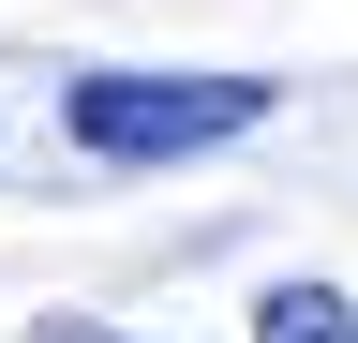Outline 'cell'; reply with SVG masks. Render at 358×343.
<instances>
[{
    "label": "cell",
    "instance_id": "obj_1",
    "mask_svg": "<svg viewBox=\"0 0 358 343\" xmlns=\"http://www.w3.org/2000/svg\"><path fill=\"white\" fill-rule=\"evenodd\" d=\"M268 105H284L268 75H150V60H105V75L60 90V135L90 164H194V149H239Z\"/></svg>",
    "mask_w": 358,
    "mask_h": 343
},
{
    "label": "cell",
    "instance_id": "obj_3",
    "mask_svg": "<svg viewBox=\"0 0 358 343\" xmlns=\"http://www.w3.org/2000/svg\"><path fill=\"white\" fill-rule=\"evenodd\" d=\"M30 343H120V328H90V314H45V328H30Z\"/></svg>",
    "mask_w": 358,
    "mask_h": 343
},
{
    "label": "cell",
    "instance_id": "obj_2",
    "mask_svg": "<svg viewBox=\"0 0 358 343\" xmlns=\"http://www.w3.org/2000/svg\"><path fill=\"white\" fill-rule=\"evenodd\" d=\"M254 343H358V314H343V284H268Z\"/></svg>",
    "mask_w": 358,
    "mask_h": 343
}]
</instances>
